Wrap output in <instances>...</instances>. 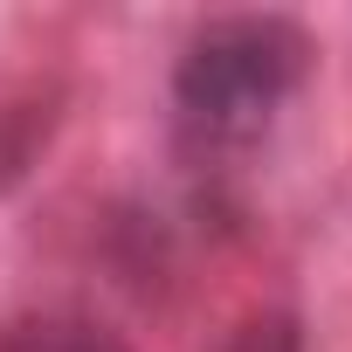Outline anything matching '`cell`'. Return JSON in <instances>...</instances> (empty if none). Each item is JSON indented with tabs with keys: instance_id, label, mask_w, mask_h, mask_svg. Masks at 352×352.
I'll return each mask as SVG.
<instances>
[{
	"instance_id": "6da1fadb",
	"label": "cell",
	"mask_w": 352,
	"mask_h": 352,
	"mask_svg": "<svg viewBox=\"0 0 352 352\" xmlns=\"http://www.w3.org/2000/svg\"><path fill=\"white\" fill-rule=\"evenodd\" d=\"M311 69V35L283 14H221L194 28L173 69V104L208 145H249Z\"/></svg>"
},
{
	"instance_id": "7a4b0ae2",
	"label": "cell",
	"mask_w": 352,
	"mask_h": 352,
	"mask_svg": "<svg viewBox=\"0 0 352 352\" xmlns=\"http://www.w3.org/2000/svg\"><path fill=\"white\" fill-rule=\"evenodd\" d=\"M0 352H131L90 311H21L0 324Z\"/></svg>"
},
{
	"instance_id": "3957f363",
	"label": "cell",
	"mask_w": 352,
	"mask_h": 352,
	"mask_svg": "<svg viewBox=\"0 0 352 352\" xmlns=\"http://www.w3.org/2000/svg\"><path fill=\"white\" fill-rule=\"evenodd\" d=\"M221 352H304V338H297V318L290 311H256V318H242L221 338Z\"/></svg>"
}]
</instances>
